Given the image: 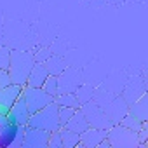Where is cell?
<instances>
[{
  "label": "cell",
  "instance_id": "obj_1",
  "mask_svg": "<svg viewBox=\"0 0 148 148\" xmlns=\"http://www.w3.org/2000/svg\"><path fill=\"white\" fill-rule=\"evenodd\" d=\"M33 64H35L33 52L11 49V61H9V68H7L11 84H16V86L25 87L26 86V80H28V75H30L32 68H33Z\"/></svg>",
  "mask_w": 148,
  "mask_h": 148
},
{
  "label": "cell",
  "instance_id": "obj_2",
  "mask_svg": "<svg viewBox=\"0 0 148 148\" xmlns=\"http://www.w3.org/2000/svg\"><path fill=\"white\" fill-rule=\"evenodd\" d=\"M26 127L40 129V131H45V132H49V134L59 131L61 125H59V119H58V106L54 105V101H52L51 105H47L45 108L38 110L37 113L30 115Z\"/></svg>",
  "mask_w": 148,
  "mask_h": 148
},
{
  "label": "cell",
  "instance_id": "obj_3",
  "mask_svg": "<svg viewBox=\"0 0 148 148\" xmlns=\"http://www.w3.org/2000/svg\"><path fill=\"white\" fill-rule=\"evenodd\" d=\"M106 143L110 145V148H138L139 146L138 134L134 131H129V129L122 127L120 124L112 125L108 129Z\"/></svg>",
  "mask_w": 148,
  "mask_h": 148
},
{
  "label": "cell",
  "instance_id": "obj_4",
  "mask_svg": "<svg viewBox=\"0 0 148 148\" xmlns=\"http://www.w3.org/2000/svg\"><path fill=\"white\" fill-rule=\"evenodd\" d=\"M21 96L25 98V103H26V108H28L30 115L37 113L38 110L45 108L47 105H51V103L54 101V98H51L47 92H44L42 87H30V86H25Z\"/></svg>",
  "mask_w": 148,
  "mask_h": 148
},
{
  "label": "cell",
  "instance_id": "obj_5",
  "mask_svg": "<svg viewBox=\"0 0 148 148\" xmlns=\"http://www.w3.org/2000/svg\"><path fill=\"white\" fill-rule=\"evenodd\" d=\"M80 112L84 113V117H86L89 127H94V129H105V131H108V129L112 127V122L108 120V117L105 115V112L101 110V106L96 105L92 99L87 101V103H84V105L80 106Z\"/></svg>",
  "mask_w": 148,
  "mask_h": 148
},
{
  "label": "cell",
  "instance_id": "obj_6",
  "mask_svg": "<svg viewBox=\"0 0 148 148\" xmlns=\"http://www.w3.org/2000/svg\"><path fill=\"white\" fill-rule=\"evenodd\" d=\"M82 73L79 68H64L63 73L58 75V92L64 94V92H75L79 89V86L82 84Z\"/></svg>",
  "mask_w": 148,
  "mask_h": 148
},
{
  "label": "cell",
  "instance_id": "obj_7",
  "mask_svg": "<svg viewBox=\"0 0 148 148\" xmlns=\"http://www.w3.org/2000/svg\"><path fill=\"white\" fill-rule=\"evenodd\" d=\"M127 108H129L127 101L122 98H115V96H110V101H106V105H101V110L105 112L112 125L120 124V120L127 115Z\"/></svg>",
  "mask_w": 148,
  "mask_h": 148
},
{
  "label": "cell",
  "instance_id": "obj_8",
  "mask_svg": "<svg viewBox=\"0 0 148 148\" xmlns=\"http://www.w3.org/2000/svg\"><path fill=\"white\" fill-rule=\"evenodd\" d=\"M5 117H7V122L9 124H12L16 127H26L28 119H30V112L26 108V103H25V98L23 96H19L16 99V103L9 108V112H7Z\"/></svg>",
  "mask_w": 148,
  "mask_h": 148
},
{
  "label": "cell",
  "instance_id": "obj_9",
  "mask_svg": "<svg viewBox=\"0 0 148 148\" xmlns=\"http://www.w3.org/2000/svg\"><path fill=\"white\" fill-rule=\"evenodd\" d=\"M49 136L51 134L45 132V131L33 129V127H26L25 129V136H23L21 148H47Z\"/></svg>",
  "mask_w": 148,
  "mask_h": 148
},
{
  "label": "cell",
  "instance_id": "obj_10",
  "mask_svg": "<svg viewBox=\"0 0 148 148\" xmlns=\"http://www.w3.org/2000/svg\"><path fill=\"white\" fill-rule=\"evenodd\" d=\"M21 92H23V87L16 86V84H9L7 87L0 89V113L7 115L9 108L16 103V99L21 96Z\"/></svg>",
  "mask_w": 148,
  "mask_h": 148
},
{
  "label": "cell",
  "instance_id": "obj_11",
  "mask_svg": "<svg viewBox=\"0 0 148 148\" xmlns=\"http://www.w3.org/2000/svg\"><path fill=\"white\" fill-rule=\"evenodd\" d=\"M106 132L105 129H94L89 127L80 134V145H84L86 148H96L99 143H103L106 139Z\"/></svg>",
  "mask_w": 148,
  "mask_h": 148
},
{
  "label": "cell",
  "instance_id": "obj_12",
  "mask_svg": "<svg viewBox=\"0 0 148 148\" xmlns=\"http://www.w3.org/2000/svg\"><path fill=\"white\" fill-rule=\"evenodd\" d=\"M127 113L132 115L134 119H138L139 122H148V94L145 92L143 96H139L134 103L129 105Z\"/></svg>",
  "mask_w": 148,
  "mask_h": 148
},
{
  "label": "cell",
  "instance_id": "obj_13",
  "mask_svg": "<svg viewBox=\"0 0 148 148\" xmlns=\"http://www.w3.org/2000/svg\"><path fill=\"white\" fill-rule=\"evenodd\" d=\"M49 77V71L47 68L44 66V63H37L33 64L30 75H28V80H26V86L30 87H42V84L45 82V79Z\"/></svg>",
  "mask_w": 148,
  "mask_h": 148
},
{
  "label": "cell",
  "instance_id": "obj_14",
  "mask_svg": "<svg viewBox=\"0 0 148 148\" xmlns=\"http://www.w3.org/2000/svg\"><path fill=\"white\" fill-rule=\"evenodd\" d=\"M63 127H64V129H68V131H71V132L82 134L86 129H89V124H87V120H86L84 113H82V112H80V108H79V110L73 112L71 119H70V120H68Z\"/></svg>",
  "mask_w": 148,
  "mask_h": 148
},
{
  "label": "cell",
  "instance_id": "obj_15",
  "mask_svg": "<svg viewBox=\"0 0 148 148\" xmlns=\"http://www.w3.org/2000/svg\"><path fill=\"white\" fill-rule=\"evenodd\" d=\"M54 105L59 106V108H73V110H79L80 105H79V99L75 98L73 92H64V94H58L54 98Z\"/></svg>",
  "mask_w": 148,
  "mask_h": 148
},
{
  "label": "cell",
  "instance_id": "obj_16",
  "mask_svg": "<svg viewBox=\"0 0 148 148\" xmlns=\"http://www.w3.org/2000/svg\"><path fill=\"white\" fill-rule=\"evenodd\" d=\"M44 66L47 68L49 75H54V77H58L59 73H63V70L66 68V64H64L63 58H59V56H52V54L44 61Z\"/></svg>",
  "mask_w": 148,
  "mask_h": 148
},
{
  "label": "cell",
  "instance_id": "obj_17",
  "mask_svg": "<svg viewBox=\"0 0 148 148\" xmlns=\"http://www.w3.org/2000/svg\"><path fill=\"white\" fill-rule=\"evenodd\" d=\"M59 138H61V145L63 148H75L79 143H80V134L77 132H71L64 127L59 129Z\"/></svg>",
  "mask_w": 148,
  "mask_h": 148
},
{
  "label": "cell",
  "instance_id": "obj_18",
  "mask_svg": "<svg viewBox=\"0 0 148 148\" xmlns=\"http://www.w3.org/2000/svg\"><path fill=\"white\" fill-rule=\"evenodd\" d=\"M73 94H75V98L79 99V105L82 106L84 103H87V101H91L94 98V89L91 86H87V84H80L79 89L73 92Z\"/></svg>",
  "mask_w": 148,
  "mask_h": 148
},
{
  "label": "cell",
  "instance_id": "obj_19",
  "mask_svg": "<svg viewBox=\"0 0 148 148\" xmlns=\"http://www.w3.org/2000/svg\"><path fill=\"white\" fill-rule=\"evenodd\" d=\"M42 91L47 92L51 98H56V96L59 94V92H58V77L49 75V77L45 79V82L42 84Z\"/></svg>",
  "mask_w": 148,
  "mask_h": 148
},
{
  "label": "cell",
  "instance_id": "obj_20",
  "mask_svg": "<svg viewBox=\"0 0 148 148\" xmlns=\"http://www.w3.org/2000/svg\"><path fill=\"white\" fill-rule=\"evenodd\" d=\"M120 125L122 127H125V129H129V131H134V132H138L141 127H143V122H139L138 119H134L132 115H125L122 120H120Z\"/></svg>",
  "mask_w": 148,
  "mask_h": 148
},
{
  "label": "cell",
  "instance_id": "obj_21",
  "mask_svg": "<svg viewBox=\"0 0 148 148\" xmlns=\"http://www.w3.org/2000/svg\"><path fill=\"white\" fill-rule=\"evenodd\" d=\"M73 112H75L73 108H59V106H58V119H59V125H61V127L71 119Z\"/></svg>",
  "mask_w": 148,
  "mask_h": 148
},
{
  "label": "cell",
  "instance_id": "obj_22",
  "mask_svg": "<svg viewBox=\"0 0 148 148\" xmlns=\"http://www.w3.org/2000/svg\"><path fill=\"white\" fill-rule=\"evenodd\" d=\"M9 61H11V49L0 47V70H5V71H7Z\"/></svg>",
  "mask_w": 148,
  "mask_h": 148
},
{
  "label": "cell",
  "instance_id": "obj_23",
  "mask_svg": "<svg viewBox=\"0 0 148 148\" xmlns=\"http://www.w3.org/2000/svg\"><path fill=\"white\" fill-rule=\"evenodd\" d=\"M25 129H26V127H18V131H16V136H14V139L11 141V145H9L7 148H21L23 136H25Z\"/></svg>",
  "mask_w": 148,
  "mask_h": 148
},
{
  "label": "cell",
  "instance_id": "obj_24",
  "mask_svg": "<svg viewBox=\"0 0 148 148\" xmlns=\"http://www.w3.org/2000/svg\"><path fill=\"white\" fill-rule=\"evenodd\" d=\"M47 148H63V145H61V138H59V131H56V132H52V134L49 136Z\"/></svg>",
  "mask_w": 148,
  "mask_h": 148
},
{
  "label": "cell",
  "instance_id": "obj_25",
  "mask_svg": "<svg viewBox=\"0 0 148 148\" xmlns=\"http://www.w3.org/2000/svg\"><path fill=\"white\" fill-rule=\"evenodd\" d=\"M136 134H138V141H139V145H146V141H148V122H145L143 127H141Z\"/></svg>",
  "mask_w": 148,
  "mask_h": 148
},
{
  "label": "cell",
  "instance_id": "obj_26",
  "mask_svg": "<svg viewBox=\"0 0 148 148\" xmlns=\"http://www.w3.org/2000/svg\"><path fill=\"white\" fill-rule=\"evenodd\" d=\"M11 84V79H9V73L5 70H0V89H4Z\"/></svg>",
  "mask_w": 148,
  "mask_h": 148
},
{
  "label": "cell",
  "instance_id": "obj_27",
  "mask_svg": "<svg viewBox=\"0 0 148 148\" xmlns=\"http://www.w3.org/2000/svg\"><path fill=\"white\" fill-rule=\"evenodd\" d=\"M7 124H9V122H7V117L0 113V134H2V131L5 129V125H7Z\"/></svg>",
  "mask_w": 148,
  "mask_h": 148
},
{
  "label": "cell",
  "instance_id": "obj_28",
  "mask_svg": "<svg viewBox=\"0 0 148 148\" xmlns=\"http://www.w3.org/2000/svg\"><path fill=\"white\" fill-rule=\"evenodd\" d=\"M96 148H110V145H108V143H106V139H105V141H103V143H99Z\"/></svg>",
  "mask_w": 148,
  "mask_h": 148
},
{
  "label": "cell",
  "instance_id": "obj_29",
  "mask_svg": "<svg viewBox=\"0 0 148 148\" xmlns=\"http://www.w3.org/2000/svg\"><path fill=\"white\" fill-rule=\"evenodd\" d=\"M75 148H86V146H84V145H80V143H79V145H77V146H75Z\"/></svg>",
  "mask_w": 148,
  "mask_h": 148
},
{
  "label": "cell",
  "instance_id": "obj_30",
  "mask_svg": "<svg viewBox=\"0 0 148 148\" xmlns=\"http://www.w3.org/2000/svg\"><path fill=\"white\" fill-rule=\"evenodd\" d=\"M138 148H148V146H146V145H139Z\"/></svg>",
  "mask_w": 148,
  "mask_h": 148
}]
</instances>
